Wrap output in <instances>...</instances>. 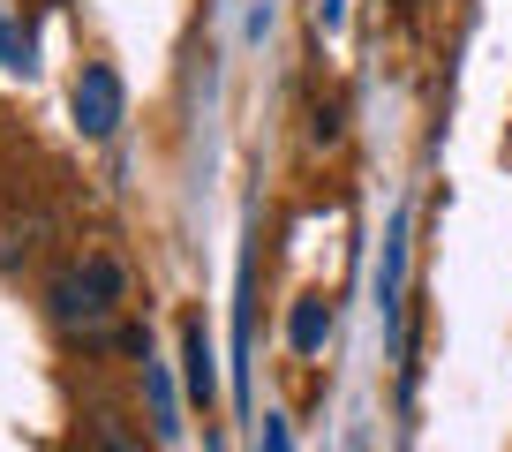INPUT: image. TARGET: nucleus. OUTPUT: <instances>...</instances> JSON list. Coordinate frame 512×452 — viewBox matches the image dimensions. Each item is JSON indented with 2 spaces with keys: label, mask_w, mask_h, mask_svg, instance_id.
<instances>
[{
  "label": "nucleus",
  "mask_w": 512,
  "mask_h": 452,
  "mask_svg": "<svg viewBox=\"0 0 512 452\" xmlns=\"http://www.w3.org/2000/svg\"><path fill=\"white\" fill-rule=\"evenodd\" d=\"M113 317H121V302H106V294H98L83 272H61V279H53V324H61V332L106 339Z\"/></svg>",
  "instance_id": "nucleus-1"
},
{
  "label": "nucleus",
  "mask_w": 512,
  "mask_h": 452,
  "mask_svg": "<svg viewBox=\"0 0 512 452\" xmlns=\"http://www.w3.org/2000/svg\"><path fill=\"white\" fill-rule=\"evenodd\" d=\"M76 129L91 136V144H106V136L121 129V76H113L106 61H91L76 76Z\"/></svg>",
  "instance_id": "nucleus-2"
},
{
  "label": "nucleus",
  "mask_w": 512,
  "mask_h": 452,
  "mask_svg": "<svg viewBox=\"0 0 512 452\" xmlns=\"http://www.w3.org/2000/svg\"><path fill=\"white\" fill-rule=\"evenodd\" d=\"M91 452H159V445H144V430H128L113 407H98L91 415Z\"/></svg>",
  "instance_id": "nucleus-3"
},
{
  "label": "nucleus",
  "mask_w": 512,
  "mask_h": 452,
  "mask_svg": "<svg viewBox=\"0 0 512 452\" xmlns=\"http://www.w3.org/2000/svg\"><path fill=\"white\" fill-rule=\"evenodd\" d=\"M181 355H189V392H196V400L211 407V385H219V377H211V347H204V324H189V332H181Z\"/></svg>",
  "instance_id": "nucleus-4"
},
{
  "label": "nucleus",
  "mask_w": 512,
  "mask_h": 452,
  "mask_svg": "<svg viewBox=\"0 0 512 452\" xmlns=\"http://www.w3.org/2000/svg\"><path fill=\"white\" fill-rule=\"evenodd\" d=\"M144 385H151V430L174 437V430H181V422H174V385H166V370H159L151 355H144Z\"/></svg>",
  "instance_id": "nucleus-5"
},
{
  "label": "nucleus",
  "mask_w": 512,
  "mask_h": 452,
  "mask_svg": "<svg viewBox=\"0 0 512 452\" xmlns=\"http://www.w3.org/2000/svg\"><path fill=\"white\" fill-rule=\"evenodd\" d=\"M76 272H83V279H91V287H98V294H106V302H121V294H128V272H121V264H113V257H106V249H91V257H83V264H76Z\"/></svg>",
  "instance_id": "nucleus-6"
},
{
  "label": "nucleus",
  "mask_w": 512,
  "mask_h": 452,
  "mask_svg": "<svg viewBox=\"0 0 512 452\" xmlns=\"http://www.w3.org/2000/svg\"><path fill=\"white\" fill-rule=\"evenodd\" d=\"M287 332H294V347H302V355H317V339H324V302H302Z\"/></svg>",
  "instance_id": "nucleus-7"
},
{
  "label": "nucleus",
  "mask_w": 512,
  "mask_h": 452,
  "mask_svg": "<svg viewBox=\"0 0 512 452\" xmlns=\"http://www.w3.org/2000/svg\"><path fill=\"white\" fill-rule=\"evenodd\" d=\"M264 452H294V445H287V430H279V422H264Z\"/></svg>",
  "instance_id": "nucleus-8"
}]
</instances>
